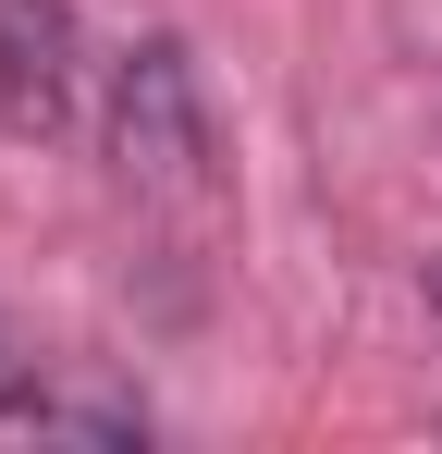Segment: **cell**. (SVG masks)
Masks as SVG:
<instances>
[{"instance_id": "cell-2", "label": "cell", "mask_w": 442, "mask_h": 454, "mask_svg": "<svg viewBox=\"0 0 442 454\" xmlns=\"http://www.w3.org/2000/svg\"><path fill=\"white\" fill-rule=\"evenodd\" d=\"M74 111H86L74 0H0V123L12 136H74Z\"/></svg>"}, {"instance_id": "cell-4", "label": "cell", "mask_w": 442, "mask_h": 454, "mask_svg": "<svg viewBox=\"0 0 442 454\" xmlns=\"http://www.w3.org/2000/svg\"><path fill=\"white\" fill-rule=\"evenodd\" d=\"M12 369H25V356H12V344H0V393H12Z\"/></svg>"}, {"instance_id": "cell-1", "label": "cell", "mask_w": 442, "mask_h": 454, "mask_svg": "<svg viewBox=\"0 0 442 454\" xmlns=\"http://www.w3.org/2000/svg\"><path fill=\"white\" fill-rule=\"evenodd\" d=\"M99 148L123 172V197H160V209H197L221 172V136H209V86L185 62V37H136L111 86H99Z\"/></svg>"}, {"instance_id": "cell-5", "label": "cell", "mask_w": 442, "mask_h": 454, "mask_svg": "<svg viewBox=\"0 0 442 454\" xmlns=\"http://www.w3.org/2000/svg\"><path fill=\"white\" fill-rule=\"evenodd\" d=\"M430 307H442V283H430Z\"/></svg>"}, {"instance_id": "cell-3", "label": "cell", "mask_w": 442, "mask_h": 454, "mask_svg": "<svg viewBox=\"0 0 442 454\" xmlns=\"http://www.w3.org/2000/svg\"><path fill=\"white\" fill-rule=\"evenodd\" d=\"M0 442H147V405H136V393H99V380L12 369V393H0Z\"/></svg>"}]
</instances>
